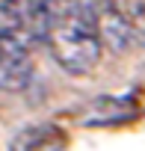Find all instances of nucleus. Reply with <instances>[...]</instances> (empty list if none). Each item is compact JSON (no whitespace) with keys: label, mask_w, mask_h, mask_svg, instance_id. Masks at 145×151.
I'll return each mask as SVG.
<instances>
[{"label":"nucleus","mask_w":145,"mask_h":151,"mask_svg":"<svg viewBox=\"0 0 145 151\" xmlns=\"http://www.w3.org/2000/svg\"><path fill=\"white\" fill-rule=\"evenodd\" d=\"M50 56L68 74H89L101 59V36L95 3L86 0H50V33L47 42Z\"/></svg>","instance_id":"f257e3e1"},{"label":"nucleus","mask_w":145,"mask_h":151,"mask_svg":"<svg viewBox=\"0 0 145 151\" xmlns=\"http://www.w3.org/2000/svg\"><path fill=\"white\" fill-rule=\"evenodd\" d=\"M95 18H98V36H101V45L121 56V53H130L139 39H136V30L127 18V12L121 9V3L116 0H98L95 3Z\"/></svg>","instance_id":"f03ea898"},{"label":"nucleus","mask_w":145,"mask_h":151,"mask_svg":"<svg viewBox=\"0 0 145 151\" xmlns=\"http://www.w3.org/2000/svg\"><path fill=\"white\" fill-rule=\"evenodd\" d=\"M33 80V59H30V47L0 36V89L18 92Z\"/></svg>","instance_id":"7ed1b4c3"},{"label":"nucleus","mask_w":145,"mask_h":151,"mask_svg":"<svg viewBox=\"0 0 145 151\" xmlns=\"http://www.w3.org/2000/svg\"><path fill=\"white\" fill-rule=\"evenodd\" d=\"M68 148V133L59 124L42 122L18 130L9 142V151H65Z\"/></svg>","instance_id":"20e7f679"},{"label":"nucleus","mask_w":145,"mask_h":151,"mask_svg":"<svg viewBox=\"0 0 145 151\" xmlns=\"http://www.w3.org/2000/svg\"><path fill=\"white\" fill-rule=\"evenodd\" d=\"M27 3L30 0H0V36L33 47L27 36Z\"/></svg>","instance_id":"39448f33"},{"label":"nucleus","mask_w":145,"mask_h":151,"mask_svg":"<svg viewBox=\"0 0 145 151\" xmlns=\"http://www.w3.org/2000/svg\"><path fill=\"white\" fill-rule=\"evenodd\" d=\"M121 9L127 12V18L136 30V39L145 47V0H121Z\"/></svg>","instance_id":"423d86ee"}]
</instances>
